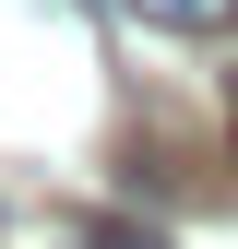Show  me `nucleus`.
<instances>
[{
  "instance_id": "1",
  "label": "nucleus",
  "mask_w": 238,
  "mask_h": 249,
  "mask_svg": "<svg viewBox=\"0 0 238 249\" xmlns=\"http://www.w3.org/2000/svg\"><path fill=\"white\" fill-rule=\"evenodd\" d=\"M119 12H143L155 36H226V24H238V0H119Z\"/></svg>"
},
{
  "instance_id": "2",
  "label": "nucleus",
  "mask_w": 238,
  "mask_h": 249,
  "mask_svg": "<svg viewBox=\"0 0 238 249\" xmlns=\"http://www.w3.org/2000/svg\"><path fill=\"white\" fill-rule=\"evenodd\" d=\"M83 249H167L155 226H131V213H96V226H83Z\"/></svg>"
},
{
  "instance_id": "3",
  "label": "nucleus",
  "mask_w": 238,
  "mask_h": 249,
  "mask_svg": "<svg viewBox=\"0 0 238 249\" xmlns=\"http://www.w3.org/2000/svg\"><path fill=\"white\" fill-rule=\"evenodd\" d=\"M226 107H238V71H226Z\"/></svg>"
}]
</instances>
